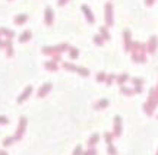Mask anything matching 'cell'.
<instances>
[{"instance_id": "52a82bcc", "label": "cell", "mask_w": 158, "mask_h": 155, "mask_svg": "<svg viewBox=\"0 0 158 155\" xmlns=\"http://www.w3.org/2000/svg\"><path fill=\"white\" fill-rule=\"evenodd\" d=\"M157 46H158V38L152 35V37L149 38L148 44H146V47H148V53L154 54V53H155V50H157Z\"/></svg>"}, {"instance_id": "1f68e13d", "label": "cell", "mask_w": 158, "mask_h": 155, "mask_svg": "<svg viewBox=\"0 0 158 155\" xmlns=\"http://www.w3.org/2000/svg\"><path fill=\"white\" fill-rule=\"evenodd\" d=\"M13 140H15L13 136H10V138H4L3 139V145H4V146H10V145L13 143Z\"/></svg>"}, {"instance_id": "8992f818", "label": "cell", "mask_w": 158, "mask_h": 155, "mask_svg": "<svg viewBox=\"0 0 158 155\" xmlns=\"http://www.w3.org/2000/svg\"><path fill=\"white\" fill-rule=\"evenodd\" d=\"M123 40H124V50H126V51H130V50H132V44H133L130 31L126 29V31L123 32Z\"/></svg>"}, {"instance_id": "60d3db41", "label": "cell", "mask_w": 158, "mask_h": 155, "mask_svg": "<svg viewBox=\"0 0 158 155\" xmlns=\"http://www.w3.org/2000/svg\"><path fill=\"white\" fill-rule=\"evenodd\" d=\"M157 119H158V114H157Z\"/></svg>"}, {"instance_id": "4dcf8cb0", "label": "cell", "mask_w": 158, "mask_h": 155, "mask_svg": "<svg viewBox=\"0 0 158 155\" xmlns=\"http://www.w3.org/2000/svg\"><path fill=\"white\" fill-rule=\"evenodd\" d=\"M132 84H133L135 88H136V86H142L143 85V79H140V78H133V79H132Z\"/></svg>"}, {"instance_id": "5bb4252c", "label": "cell", "mask_w": 158, "mask_h": 155, "mask_svg": "<svg viewBox=\"0 0 158 155\" xmlns=\"http://www.w3.org/2000/svg\"><path fill=\"white\" fill-rule=\"evenodd\" d=\"M44 66H46V69H47V70H51V72L59 70V65H57V62H54V60H49V62H46V63H44Z\"/></svg>"}, {"instance_id": "2e32d148", "label": "cell", "mask_w": 158, "mask_h": 155, "mask_svg": "<svg viewBox=\"0 0 158 155\" xmlns=\"http://www.w3.org/2000/svg\"><path fill=\"white\" fill-rule=\"evenodd\" d=\"M6 41V46H4V51L9 57L13 56V47H12V40H4Z\"/></svg>"}, {"instance_id": "d590c367", "label": "cell", "mask_w": 158, "mask_h": 155, "mask_svg": "<svg viewBox=\"0 0 158 155\" xmlns=\"http://www.w3.org/2000/svg\"><path fill=\"white\" fill-rule=\"evenodd\" d=\"M4 46H6V41H3L1 34H0V48H4Z\"/></svg>"}, {"instance_id": "5b68a950", "label": "cell", "mask_w": 158, "mask_h": 155, "mask_svg": "<svg viewBox=\"0 0 158 155\" xmlns=\"http://www.w3.org/2000/svg\"><path fill=\"white\" fill-rule=\"evenodd\" d=\"M25 127H26V119L25 117H21L19 119V126H18L16 132H15V140H21L22 136H24V133H25Z\"/></svg>"}, {"instance_id": "277c9868", "label": "cell", "mask_w": 158, "mask_h": 155, "mask_svg": "<svg viewBox=\"0 0 158 155\" xmlns=\"http://www.w3.org/2000/svg\"><path fill=\"white\" fill-rule=\"evenodd\" d=\"M105 25L107 26H111L113 24H114V19H113V4L108 1V3H105Z\"/></svg>"}, {"instance_id": "ac0fdd59", "label": "cell", "mask_w": 158, "mask_h": 155, "mask_svg": "<svg viewBox=\"0 0 158 155\" xmlns=\"http://www.w3.org/2000/svg\"><path fill=\"white\" fill-rule=\"evenodd\" d=\"M15 24L16 25H24L26 21H28V15H25V13H22V15H18V16H15Z\"/></svg>"}, {"instance_id": "30bf717a", "label": "cell", "mask_w": 158, "mask_h": 155, "mask_svg": "<svg viewBox=\"0 0 158 155\" xmlns=\"http://www.w3.org/2000/svg\"><path fill=\"white\" fill-rule=\"evenodd\" d=\"M44 16H46V25H51L53 21H54V12H53V9L49 6V7H46V13H44Z\"/></svg>"}, {"instance_id": "7402d4cb", "label": "cell", "mask_w": 158, "mask_h": 155, "mask_svg": "<svg viewBox=\"0 0 158 155\" xmlns=\"http://www.w3.org/2000/svg\"><path fill=\"white\" fill-rule=\"evenodd\" d=\"M63 68L66 70H70V72H78L79 66H75L73 63H69V62H63Z\"/></svg>"}, {"instance_id": "603a6c76", "label": "cell", "mask_w": 158, "mask_h": 155, "mask_svg": "<svg viewBox=\"0 0 158 155\" xmlns=\"http://www.w3.org/2000/svg\"><path fill=\"white\" fill-rule=\"evenodd\" d=\"M120 92H122L123 95H133L135 94V89H132V88H127V86H120Z\"/></svg>"}, {"instance_id": "6da1fadb", "label": "cell", "mask_w": 158, "mask_h": 155, "mask_svg": "<svg viewBox=\"0 0 158 155\" xmlns=\"http://www.w3.org/2000/svg\"><path fill=\"white\" fill-rule=\"evenodd\" d=\"M132 60L135 63H145L146 62V53H148V47L146 44H142L138 41H133L132 44Z\"/></svg>"}, {"instance_id": "d6a6232c", "label": "cell", "mask_w": 158, "mask_h": 155, "mask_svg": "<svg viewBox=\"0 0 158 155\" xmlns=\"http://www.w3.org/2000/svg\"><path fill=\"white\" fill-rule=\"evenodd\" d=\"M73 155H84V151H82V146H81V145H78V146L75 148Z\"/></svg>"}, {"instance_id": "d6986e66", "label": "cell", "mask_w": 158, "mask_h": 155, "mask_svg": "<svg viewBox=\"0 0 158 155\" xmlns=\"http://www.w3.org/2000/svg\"><path fill=\"white\" fill-rule=\"evenodd\" d=\"M116 81H117V84L120 86H123L127 81H129V75H127V73H122V75H119V76L116 78Z\"/></svg>"}, {"instance_id": "83f0119b", "label": "cell", "mask_w": 158, "mask_h": 155, "mask_svg": "<svg viewBox=\"0 0 158 155\" xmlns=\"http://www.w3.org/2000/svg\"><path fill=\"white\" fill-rule=\"evenodd\" d=\"M116 78H117L116 75H107V79H105V84H107L108 86H111V84H113V82L116 81Z\"/></svg>"}, {"instance_id": "f546056e", "label": "cell", "mask_w": 158, "mask_h": 155, "mask_svg": "<svg viewBox=\"0 0 158 155\" xmlns=\"http://www.w3.org/2000/svg\"><path fill=\"white\" fill-rule=\"evenodd\" d=\"M78 73H79L81 76H88V75H89V70H88L87 68H82V66H79V68H78Z\"/></svg>"}, {"instance_id": "7c38bea8", "label": "cell", "mask_w": 158, "mask_h": 155, "mask_svg": "<svg viewBox=\"0 0 158 155\" xmlns=\"http://www.w3.org/2000/svg\"><path fill=\"white\" fill-rule=\"evenodd\" d=\"M50 91H51V84H44V85L38 89V98H44Z\"/></svg>"}, {"instance_id": "8d00e7d4", "label": "cell", "mask_w": 158, "mask_h": 155, "mask_svg": "<svg viewBox=\"0 0 158 155\" xmlns=\"http://www.w3.org/2000/svg\"><path fill=\"white\" fill-rule=\"evenodd\" d=\"M154 1H155V0H145V4H146V6H152Z\"/></svg>"}, {"instance_id": "9c48e42d", "label": "cell", "mask_w": 158, "mask_h": 155, "mask_svg": "<svg viewBox=\"0 0 158 155\" xmlns=\"http://www.w3.org/2000/svg\"><path fill=\"white\" fill-rule=\"evenodd\" d=\"M122 135V119L120 116L114 117V136H120Z\"/></svg>"}, {"instance_id": "74e56055", "label": "cell", "mask_w": 158, "mask_h": 155, "mask_svg": "<svg viewBox=\"0 0 158 155\" xmlns=\"http://www.w3.org/2000/svg\"><path fill=\"white\" fill-rule=\"evenodd\" d=\"M69 0H59V6H65Z\"/></svg>"}, {"instance_id": "9a60e30c", "label": "cell", "mask_w": 158, "mask_h": 155, "mask_svg": "<svg viewBox=\"0 0 158 155\" xmlns=\"http://www.w3.org/2000/svg\"><path fill=\"white\" fill-rule=\"evenodd\" d=\"M108 104H110V101H108L107 98H101V100H98V101L95 103V105H94V107H95L97 110H103V108H105Z\"/></svg>"}, {"instance_id": "484cf974", "label": "cell", "mask_w": 158, "mask_h": 155, "mask_svg": "<svg viewBox=\"0 0 158 155\" xmlns=\"http://www.w3.org/2000/svg\"><path fill=\"white\" fill-rule=\"evenodd\" d=\"M97 82H105V79H107V73L104 72H100V73H97Z\"/></svg>"}, {"instance_id": "4316f807", "label": "cell", "mask_w": 158, "mask_h": 155, "mask_svg": "<svg viewBox=\"0 0 158 155\" xmlns=\"http://www.w3.org/2000/svg\"><path fill=\"white\" fill-rule=\"evenodd\" d=\"M107 152L110 155H117V151H116V148H114L113 143H108V145H107Z\"/></svg>"}, {"instance_id": "ab89813d", "label": "cell", "mask_w": 158, "mask_h": 155, "mask_svg": "<svg viewBox=\"0 0 158 155\" xmlns=\"http://www.w3.org/2000/svg\"><path fill=\"white\" fill-rule=\"evenodd\" d=\"M0 155H7V152H6V151H3V149H1V151H0Z\"/></svg>"}, {"instance_id": "4fadbf2b", "label": "cell", "mask_w": 158, "mask_h": 155, "mask_svg": "<svg viewBox=\"0 0 158 155\" xmlns=\"http://www.w3.org/2000/svg\"><path fill=\"white\" fill-rule=\"evenodd\" d=\"M31 37H32V32L29 29H25L22 34L19 35V43H26V41L31 40Z\"/></svg>"}, {"instance_id": "8fae6325", "label": "cell", "mask_w": 158, "mask_h": 155, "mask_svg": "<svg viewBox=\"0 0 158 155\" xmlns=\"http://www.w3.org/2000/svg\"><path fill=\"white\" fill-rule=\"evenodd\" d=\"M82 12L85 13V16H87V21L89 22V24H94L95 22V18H94V15H92V12H91V9L88 7L87 4H82Z\"/></svg>"}, {"instance_id": "ffe728a7", "label": "cell", "mask_w": 158, "mask_h": 155, "mask_svg": "<svg viewBox=\"0 0 158 155\" xmlns=\"http://www.w3.org/2000/svg\"><path fill=\"white\" fill-rule=\"evenodd\" d=\"M100 140V136H98V133H94L91 138H89V140H88V145H89V148H94L95 146V143Z\"/></svg>"}, {"instance_id": "e0dca14e", "label": "cell", "mask_w": 158, "mask_h": 155, "mask_svg": "<svg viewBox=\"0 0 158 155\" xmlns=\"http://www.w3.org/2000/svg\"><path fill=\"white\" fill-rule=\"evenodd\" d=\"M0 34L4 35V40H12L13 35H15V32L10 31V29H7V28H1V29H0Z\"/></svg>"}, {"instance_id": "836d02e7", "label": "cell", "mask_w": 158, "mask_h": 155, "mask_svg": "<svg viewBox=\"0 0 158 155\" xmlns=\"http://www.w3.org/2000/svg\"><path fill=\"white\" fill-rule=\"evenodd\" d=\"M84 155H97V151H95V148H89L88 151L84 152Z\"/></svg>"}, {"instance_id": "44dd1931", "label": "cell", "mask_w": 158, "mask_h": 155, "mask_svg": "<svg viewBox=\"0 0 158 155\" xmlns=\"http://www.w3.org/2000/svg\"><path fill=\"white\" fill-rule=\"evenodd\" d=\"M100 35L104 38L105 41H110V38H111V37H110V32L107 31V26H101V28H100Z\"/></svg>"}, {"instance_id": "f35d334b", "label": "cell", "mask_w": 158, "mask_h": 155, "mask_svg": "<svg viewBox=\"0 0 158 155\" xmlns=\"http://www.w3.org/2000/svg\"><path fill=\"white\" fill-rule=\"evenodd\" d=\"M135 92H136V94H140V92H142V86H136V88H135Z\"/></svg>"}, {"instance_id": "7a4b0ae2", "label": "cell", "mask_w": 158, "mask_h": 155, "mask_svg": "<svg viewBox=\"0 0 158 155\" xmlns=\"http://www.w3.org/2000/svg\"><path fill=\"white\" fill-rule=\"evenodd\" d=\"M157 105H158V85L149 91L148 100H146V103L143 104V110H145V113L148 116H152L154 110L157 108Z\"/></svg>"}, {"instance_id": "b9f144b4", "label": "cell", "mask_w": 158, "mask_h": 155, "mask_svg": "<svg viewBox=\"0 0 158 155\" xmlns=\"http://www.w3.org/2000/svg\"><path fill=\"white\" fill-rule=\"evenodd\" d=\"M157 155H158V151H157Z\"/></svg>"}, {"instance_id": "ba28073f", "label": "cell", "mask_w": 158, "mask_h": 155, "mask_svg": "<svg viewBox=\"0 0 158 155\" xmlns=\"http://www.w3.org/2000/svg\"><path fill=\"white\" fill-rule=\"evenodd\" d=\"M31 94H32V86L28 85L25 89H24V92L19 95V98H18V104H22L26 98H28V97H29V95H31Z\"/></svg>"}, {"instance_id": "e575fe53", "label": "cell", "mask_w": 158, "mask_h": 155, "mask_svg": "<svg viewBox=\"0 0 158 155\" xmlns=\"http://www.w3.org/2000/svg\"><path fill=\"white\" fill-rule=\"evenodd\" d=\"M9 123V119L6 116H0V124H7Z\"/></svg>"}, {"instance_id": "f1b7e54d", "label": "cell", "mask_w": 158, "mask_h": 155, "mask_svg": "<svg viewBox=\"0 0 158 155\" xmlns=\"http://www.w3.org/2000/svg\"><path fill=\"white\" fill-rule=\"evenodd\" d=\"M104 138H105V142H107V145L108 143H113V139H114V133H110V132H107L104 135Z\"/></svg>"}, {"instance_id": "d4e9b609", "label": "cell", "mask_w": 158, "mask_h": 155, "mask_svg": "<svg viewBox=\"0 0 158 155\" xmlns=\"http://www.w3.org/2000/svg\"><path fill=\"white\" fill-rule=\"evenodd\" d=\"M104 38H103V37H101V35L100 34H97V35H94V43H95V44H97V46H103V44H104Z\"/></svg>"}, {"instance_id": "cb8c5ba5", "label": "cell", "mask_w": 158, "mask_h": 155, "mask_svg": "<svg viewBox=\"0 0 158 155\" xmlns=\"http://www.w3.org/2000/svg\"><path fill=\"white\" fill-rule=\"evenodd\" d=\"M69 56H70V59H78V57H79V51H78V48L70 47V48H69Z\"/></svg>"}, {"instance_id": "3957f363", "label": "cell", "mask_w": 158, "mask_h": 155, "mask_svg": "<svg viewBox=\"0 0 158 155\" xmlns=\"http://www.w3.org/2000/svg\"><path fill=\"white\" fill-rule=\"evenodd\" d=\"M69 48L70 47L66 43H62V44H59V46H56V47H44V48H43V53L47 54V56H51V60L59 62V60H60V54L63 51H68Z\"/></svg>"}]
</instances>
